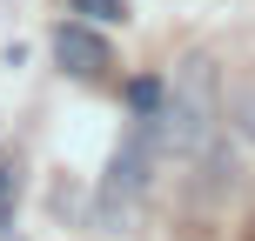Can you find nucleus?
Masks as SVG:
<instances>
[{
	"mask_svg": "<svg viewBox=\"0 0 255 241\" xmlns=\"http://www.w3.org/2000/svg\"><path fill=\"white\" fill-rule=\"evenodd\" d=\"M154 134H161V121L141 114V127L115 148V161H108V181H101V221H115L121 208H134V194L148 188V161H154Z\"/></svg>",
	"mask_w": 255,
	"mask_h": 241,
	"instance_id": "obj_2",
	"label": "nucleus"
},
{
	"mask_svg": "<svg viewBox=\"0 0 255 241\" xmlns=\"http://www.w3.org/2000/svg\"><path fill=\"white\" fill-rule=\"evenodd\" d=\"M242 114H249V121H242V127H249V134H255V101H242Z\"/></svg>",
	"mask_w": 255,
	"mask_h": 241,
	"instance_id": "obj_6",
	"label": "nucleus"
},
{
	"mask_svg": "<svg viewBox=\"0 0 255 241\" xmlns=\"http://www.w3.org/2000/svg\"><path fill=\"white\" fill-rule=\"evenodd\" d=\"M0 194H7V167H0Z\"/></svg>",
	"mask_w": 255,
	"mask_h": 241,
	"instance_id": "obj_7",
	"label": "nucleus"
},
{
	"mask_svg": "<svg viewBox=\"0 0 255 241\" xmlns=\"http://www.w3.org/2000/svg\"><path fill=\"white\" fill-rule=\"evenodd\" d=\"M161 94H168V87H161V80H154V74H141V80H134V87H128V107H134V121H141V114H161V107H168V101H161Z\"/></svg>",
	"mask_w": 255,
	"mask_h": 241,
	"instance_id": "obj_4",
	"label": "nucleus"
},
{
	"mask_svg": "<svg viewBox=\"0 0 255 241\" xmlns=\"http://www.w3.org/2000/svg\"><path fill=\"white\" fill-rule=\"evenodd\" d=\"M74 13H88L94 27H115V20H128V0H74Z\"/></svg>",
	"mask_w": 255,
	"mask_h": 241,
	"instance_id": "obj_5",
	"label": "nucleus"
},
{
	"mask_svg": "<svg viewBox=\"0 0 255 241\" xmlns=\"http://www.w3.org/2000/svg\"><path fill=\"white\" fill-rule=\"evenodd\" d=\"M54 61H61L67 74L94 80V74L108 67V40L94 34V27H81V20H61V27H54Z\"/></svg>",
	"mask_w": 255,
	"mask_h": 241,
	"instance_id": "obj_3",
	"label": "nucleus"
},
{
	"mask_svg": "<svg viewBox=\"0 0 255 241\" xmlns=\"http://www.w3.org/2000/svg\"><path fill=\"white\" fill-rule=\"evenodd\" d=\"M161 141L168 148H181V154H195L208 141V127H215V101H208V61H188V74H181V87L168 94V107L161 114Z\"/></svg>",
	"mask_w": 255,
	"mask_h": 241,
	"instance_id": "obj_1",
	"label": "nucleus"
}]
</instances>
